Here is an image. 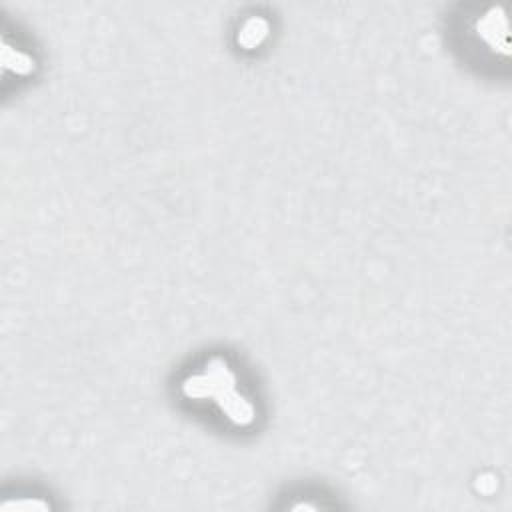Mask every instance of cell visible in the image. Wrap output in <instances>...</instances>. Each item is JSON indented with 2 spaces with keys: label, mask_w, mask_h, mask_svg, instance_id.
Wrapping results in <instances>:
<instances>
[{
  "label": "cell",
  "mask_w": 512,
  "mask_h": 512,
  "mask_svg": "<svg viewBox=\"0 0 512 512\" xmlns=\"http://www.w3.org/2000/svg\"><path fill=\"white\" fill-rule=\"evenodd\" d=\"M182 392L188 398H214L220 410L238 426H246L254 420V406L236 392V376L220 358L210 360L202 374L186 378Z\"/></svg>",
  "instance_id": "cell-1"
}]
</instances>
